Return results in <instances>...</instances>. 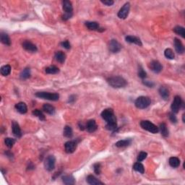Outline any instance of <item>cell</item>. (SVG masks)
I'll return each mask as SVG.
<instances>
[{
  "label": "cell",
  "instance_id": "6da1fadb",
  "mask_svg": "<svg viewBox=\"0 0 185 185\" xmlns=\"http://www.w3.org/2000/svg\"><path fill=\"white\" fill-rule=\"evenodd\" d=\"M101 117L106 121V128L108 130L114 131L117 128V117L111 109H106L101 113Z\"/></svg>",
  "mask_w": 185,
  "mask_h": 185
},
{
  "label": "cell",
  "instance_id": "7a4b0ae2",
  "mask_svg": "<svg viewBox=\"0 0 185 185\" xmlns=\"http://www.w3.org/2000/svg\"><path fill=\"white\" fill-rule=\"evenodd\" d=\"M107 82L112 88H124L127 85V82L124 78L120 76H114L108 78Z\"/></svg>",
  "mask_w": 185,
  "mask_h": 185
},
{
  "label": "cell",
  "instance_id": "3957f363",
  "mask_svg": "<svg viewBox=\"0 0 185 185\" xmlns=\"http://www.w3.org/2000/svg\"><path fill=\"white\" fill-rule=\"evenodd\" d=\"M151 103V100L148 96H140L135 102V106L138 109H145L148 108Z\"/></svg>",
  "mask_w": 185,
  "mask_h": 185
},
{
  "label": "cell",
  "instance_id": "277c9868",
  "mask_svg": "<svg viewBox=\"0 0 185 185\" xmlns=\"http://www.w3.org/2000/svg\"><path fill=\"white\" fill-rule=\"evenodd\" d=\"M36 96L38 98H40L53 101H57L59 98V95L56 93H52L49 92H38L36 93Z\"/></svg>",
  "mask_w": 185,
  "mask_h": 185
},
{
  "label": "cell",
  "instance_id": "5b68a950",
  "mask_svg": "<svg viewBox=\"0 0 185 185\" xmlns=\"http://www.w3.org/2000/svg\"><path fill=\"white\" fill-rule=\"evenodd\" d=\"M140 126L142 129L151 132V133L156 134L159 132L158 127H156L154 124L150 122V121H148V120H143V121H141Z\"/></svg>",
  "mask_w": 185,
  "mask_h": 185
},
{
  "label": "cell",
  "instance_id": "8992f818",
  "mask_svg": "<svg viewBox=\"0 0 185 185\" xmlns=\"http://www.w3.org/2000/svg\"><path fill=\"white\" fill-rule=\"evenodd\" d=\"M56 158L54 156H49L46 157L44 161V167L48 171H53L55 168Z\"/></svg>",
  "mask_w": 185,
  "mask_h": 185
},
{
  "label": "cell",
  "instance_id": "52a82bcc",
  "mask_svg": "<svg viewBox=\"0 0 185 185\" xmlns=\"http://www.w3.org/2000/svg\"><path fill=\"white\" fill-rule=\"evenodd\" d=\"M182 105V100L181 97L179 96H175L171 106L173 113H175V114L178 113Z\"/></svg>",
  "mask_w": 185,
  "mask_h": 185
},
{
  "label": "cell",
  "instance_id": "ba28073f",
  "mask_svg": "<svg viewBox=\"0 0 185 185\" xmlns=\"http://www.w3.org/2000/svg\"><path fill=\"white\" fill-rule=\"evenodd\" d=\"M130 10V4L129 2L126 3L123 5V7L120 9V10L118 13V17L120 19H126L128 16Z\"/></svg>",
  "mask_w": 185,
  "mask_h": 185
},
{
  "label": "cell",
  "instance_id": "9c48e42d",
  "mask_svg": "<svg viewBox=\"0 0 185 185\" xmlns=\"http://www.w3.org/2000/svg\"><path fill=\"white\" fill-rule=\"evenodd\" d=\"M109 51L112 53H118L121 51V45L115 39H112L109 42Z\"/></svg>",
  "mask_w": 185,
  "mask_h": 185
},
{
  "label": "cell",
  "instance_id": "30bf717a",
  "mask_svg": "<svg viewBox=\"0 0 185 185\" xmlns=\"http://www.w3.org/2000/svg\"><path fill=\"white\" fill-rule=\"evenodd\" d=\"M149 67L155 73H160L162 71V70H163V67H162L161 64L158 61H157V60L152 61L150 63Z\"/></svg>",
  "mask_w": 185,
  "mask_h": 185
},
{
  "label": "cell",
  "instance_id": "8fae6325",
  "mask_svg": "<svg viewBox=\"0 0 185 185\" xmlns=\"http://www.w3.org/2000/svg\"><path fill=\"white\" fill-rule=\"evenodd\" d=\"M22 46V48L26 51H28V52H36L38 50L37 46L35 44H34L32 42L29 41V40H25V41H23Z\"/></svg>",
  "mask_w": 185,
  "mask_h": 185
},
{
  "label": "cell",
  "instance_id": "7c38bea8",
  "mask_svg": "<svg viewBox=\"0 0 185 185\" xmlns=\"http://www.w3.org/2000/svg\"><path fill=\"white\" fill-rule=\"evenodd\" d=\"M77 148V142L75 141L70 140L66 142L64 144V149H65L66 153H74L75 150Z\"/></svg>",
  "mask_w": 185,
  "mask_h": 185
},
{
  "label": "cell",
  "instance_id": "4fadbf2b",
  "mask_svg": "<svg viewBox=\"0 0 185 185\" xmlns=\"http://www.w3.org/2000/svg\"><path fill=\"white\" fill-rule=\"evenodd\" d=\"M62 8H63V10L64 11V14L73 15V4H72L71 1H68V0H64V1H63Z\"/></svg>",
  "mask_w": 185,
  "mask_h": 185
},
{
  "label": "cell",
  "instance_id": "5bb4252c",
  "mask_svg": "<svg viewBox=\"0 0 185 185\" xmlns=\"http://www.w3.org/2000/svg\"><path fill=\"white\" fill-rule=\"evenodd\" d=\"M174 48H175L176 52H177L179 54H182L184 52V45L182 44L181 40L177 38H175L174 40Z\"/></svg>",
  "mask_w": 185,
  "mask_h": 185
},
{
  "label": "cell",
  "instance_id": "9a60e30c",
  "mask_svg": "<svg viewBox=\"0 0 185 185\" xmlns=\"http://www.w3.org/2000/svg\"><path fill=\"white\" fill-rule=\"evenodd\" d=\"M85 129L88 132H94L98 129V125L94 119H91L85 124Z\"/></svg>",
  "mask_w": 185,
  "mask_h": 185
},
{
  "label": "cell",
  "instance_id": "2e32d148",
  "mask_svg": "<svg viewBox=\"0 0 185 185\" xmlns=\"http://www.w3.org/2000/svg\"><path fill=\"white\" fill-rule=\"evenodd\" d=\"M125 40L126 41L130 43H134V44H136L139 46H142V41L138 37L134 36H127L125 38Z\"/></svg>",
  "mask_w": 185,
  "mask_h": 185
},
{
  "label": "cell",
  "instance_id": "e0dca14e",
  "mask_svg": "<svg viewBox=\"0 0 185 185\" xmlns=\"http://www.w3.org/2000/svg\"><path fill=\"white\" fill-rule=\"evenodd\" d=\"M12 130H13V133L17 138H21L22 136V132L20 127L19 124L16 121H13L12 124Z\"/></svg>",
  "mask_w": 185,
  "mask_h": 185
},
{
  "label": "cell",
  "instance_id": "ac0fdd59",
  "mask_svg": "<svg viewBox=\"0 0 185 185\" xmlns=\"http://www.w3.org/2000/svg\"><path fill=\"white\" fill-rule=\"evenodd\" d=\"M15 109L19 113L22 114H25L28 111V107H27L26 104L23 102H19L17 104H15Z\"/></svg>",
  "mask_w": 185,
  "mask_h": 185
},
{
  "label": "cell",
  "instance_id": "d6986e66",
  "mask_svg": "<svg viewBox=\"0 0 185 185\" xmlns=\"http://www.w3.org/2000/svg\"><path fill=\"white\" fill-rule=\"evenodd\" d=\"M158 92L161 97L163 100H168V98H169V91H168V90L167 89L166 87H161L158 90Z\"/></svg>",
  "mask_w": 185,
  "mask_h": 185
},
{
  "label": "cell",
  "instance_id": "ffe728a7",
  "mask_svg": "<svg viewBox=\"0 0 185 185\" xmlns=\"http://www.w3.org/2000/svg\"><path fill=\"white\" fill-rule=\"evenodd\" d=\"M0 40L2 43H4V45H7V46H10L11 45V40H10V38L5 33L1 32L0 34Z\"/></svg>",
  "mask_w": 185,
  "mask_h": 185
},
{
  "label": "cell",
  "instance_id": "44dd1931",
  "mask_svg": "<svg viewBox=\"0 0 185 185\" xmlns=\"http://www.w3.org/2000/svg\"><path fill=\"white\" fill-rule=\"evenodd\" d=\"M62 182L64 184L73 185L75 183V179L73 176L65 175L62 177Z\"/></svg>",
  "mask_w": 185,
  "mask_h": 185
},
{
  "label": "cell",
  "instance_id": "7402d4cb",
  "mask_svg": "<svg viewBox=\"0 0 185 185\" xmlns=\"http://www.w3.org/2000/svg\"><path fill=\"white\" fill-rule=\"evenodd\" d=\"M87 182L91 185H98V184H103V182H101V181H99L97 178L94 177L93 175H89L87 177L86 179Z\"/></svg>",
  "mask_w": 185,
  "mask_h": 185
},
{
  "label": "cell",
  "instance_id": "603a6c76",
  "mask_svg": "<svg viewBox=\"0 0 185 185\" xmlns=\"http://www.w3.org/2000/svg\"><path fill=\"white\" fill-rule=\"evenodd\" d=\"M54 58H55V59L57 60V61H58V62L61 63V64H63V63L65 61L66 55H65V54L64 53V52L59 51V52H56Z\"/></svg>",
  "mask_w": 185,
  "mask_h": 185
},
{
  "label": "cell",
  "instance_id": "cb8c5ba5",
  "mask_svg": "<svg viewBox=\"0 0 185 185\" xmlns=\"http://www.w3.org/2000/svg\"><path fill=\"white\" fill-rule=\"evenodd\" d=\"M132 143V140L131 139H126L119 140L117 142H116L115 145L117 148H124V147L129 146Z\"/></svg>",
  "mask_w": 185,
  "mask_h": 185
},
{
  "label": "cell",
  "instance_id": "d4e9b609",
  "mask_svg": "<svg viewBox=\"0 0 185 185\" xmlns=\"http://www.w3.org/2000/svg\"><path fill=\"white\" fill-rule=\"evenodd\" d=\"M43 110L46 114H50V115H53L55 113V108L52 105L49 104V103H45L43 106Z\"/></svg>",
  "mask_w": 185,
  "mask_h": 185
},
{
  "label": "cell",
  "instance_id": "484cf974",
  "mask_svg": "<svg viewBox=\"0 0 185 185\" xmlns=\"http://www.w3.org/2000/svg\"><path fill=\"white\" fill-rule=\"evenodd\" d=\"M85 26L91 31H98L100 27H99V24L97 22H85Z\"/></svg>",
  "mask_w": 185,
  "mask_h": 185
},
{
  "label": "cell",
  "instance_id": "4316f807",
  "mask_svg": "<svg viewBox=\"0 0 185 185\" xmlns=\"http://www.w3.org/2000/svg\"><path fill=\"white\" fill-rule=\"evenodd\" d=\"M168 163L172 168H177L180 165V160L177 157H171L168 160Z\"/></svg>",
  "mask_w": 185,
  "mask_h": 185
},
{
  "label": "cell",
  "instance_id": "83f0119b",
  "mask_svg": "<svg viewBox=\"0 0 185 185\" xmlns=\"http://www.w3.org/2000/svg\"><path fill=\"white\" fill-rule=\"evenodd\" d=\"M63 135L65 138H72L73 136V131L71 127L70 126H65L63 131Z\"/></svg>",
  "mask_w": 185,
  "mask_h": 185
},
{
  "label": "cell",
  "instance_id": "f1b7e54d",
  "mask_svg": "<svg viewBox=\"0 0 185 185\" xmlns=\"http://www.w3.org/2000/svg\"><path fill=\"white\" fill-rule=\"evenodd\" d=\"M31 77V69L29 67H26L22 71L20 74L21 80H27Z\"/></svg>",
  "mask_w": 185,
  "mask_h": 185
},
{
  "label": "cell",
  "instance_id": "f546056e",
  "mask_svg": "<svg viewBox=\"0 0 185 185\" xmlns=\"http://www.w3.org/2000/svg\"><path fill=\"white\" fill-rule=\"evenodd\" d=\"M159 130L161 131V133L163 135L164 138H167L168 136V127H167L166 124L165 123H162L160 124V127H159Z\"/></svg>",
  "mask_w": 185,
  "mask_h": 185
},
{
  "label": "cell",
  "instance_id": "4dcf8cb0",
  "mask_svg": "<svg viewBox=\"0 0 185 185\" xmlns=\"http://www.w3.org/2000/svg\"><path fill=\"white\" fill-rule=\"evenodd\" d=\"M45 71H46V73H47V74L54 75L59 73V69L57 67H56V66H50V67H46Z\"/></svg>",
  "mask_w": 185,
  "mask_h": 185
},
{
  "label": "cell",
  "instance_id": "1f68e13d",
  "mask_svg": "<svg viewBox=\"0 0 185 185\" xmlns=\"http://www.w3.org/2000/svg\"><path fill=\"white\" fill-rule=\"evenodd\" d=\"M133 169L135 171H138V172L140 173V174H144L145 172V168H144V166L140 162H137L134 164L133 166Z\"/></svg>",
  "mask_w": 185,
  "mask_h": 185
},
{
  "label": "cell",
  "instance_id": "d6a6232c",
  "mask_svg": "<svg viewBox=\"0 0 185 185\" xmlns=\"http://www.w3.org/2000/svg\"><path fill=\"white\" fill-rule=\"evenodd\" d=\"M11 73V67L9 64L4 65L1 68V74L3 76H8Z\"/></svg>",
  "mask_w": 185,
  "mask_h": 185
},
{
  "label": "cell",
  "instance_id": "836d02e7",
  "mask_svg": "<svg viewBox=\"0 0 185 185\" xmlns=\"http://www.w3.org/2000/svg\"><path fill=\"white\" fill-rule=\"evenodd\" d=\"M32 114L33 115L38 117L39 119L42 120V121H44V120L46 119V117H45L44 114H43V112H42L41 111L39 110V109H35V110H34L33 111Z\"/></svg>",
  "mask_w": 185,
  "mask_h": 185
},
{
  "label": "cell",
  "instance_id": "e575fe53",
  "mask_svg": "<svg viewBox=\"0 0 185 185\" xmlns=\"http://www.w3.org/2000/svg\"><path fill=\"white\" fill-rule=\"evenodd\" d=\"M174 31L178 35H180L182 38L185 37V31L184 28L182 26H176L174 28Z\"/></svg>",
  "mask_w": 185,
  "mask_h": 185
},
{
  "label": "cell",
  "instance_id": "d590c367",
  "mask_svg": "<svg viewBox=\"0 0 185 185\" xmlns=\"http://www.w3.org/2000/svg\"><path fill=\"white\" fill-rule=\"evenodd\" d=\"M4 143H5L6 146L9 148H12L13 147V145L15 143V140L13 139V138H7L4 140Z\"/></svg>",
  "mask_w": 185,
  "mask_h": 185
},
{
  "label": "cell",
  "instance_id": "8d00e7d4",
  "mask_svg": "<svg viewBox=\"0 0 185 185\" xmlns=\"http://www.w3.org/2000/svg\"><path fill=\"white\" fill-rule=\"evenodd\" d=\"M164 56L168 59H174L175 55H174V52L171 49H166L164 52Z\"/></svg>",
  "mask_w": 185,
  "mask_h": 185
},
{
  "label": "cell",
  "instance_id": "74e56055",
  "mask_svg": "<svg viewBox=\"0 0 185 185\" xmlns=\"http://www.w3.org/2000/svg\"><path fill=\"white\" fill-rule=\"evenodd\" d=\"M138 76H139L141 79H145V78L147 77L146 72L142 69V67H140L139 70H138Z\"/></svg>",
  "mask_w": 185,
  "mask_h": 185
},
{
  "label": "cell",
  "instance_id": "f35d334b",
  "mask_svg": "<svg viewBox=\"0 0 185 185\" xmlns=\"http://www.w3.org/2000/svg\"><path fill=\"white\" fill-rule=\"evenodd\" d=\"M147 156H148L147 153H145V152H143V151L140 152V153H139V155L138 156V162L142 161H144L145 158H146Z\"/></svg>",
  "mask_w": 185,
  "mask_h": 185
},
{
  "label": "cell",
  "instance_id": "ab89813d",
  "mask_svg": "<svg viewBox=\"0 0 185 185\" xmlns=\"http://www.w3.org/2000/svg\"><path fill=\"white\" fill-rule=\"evenodd\" d=\"M93 170H94V172L96 174H100L101 172V166L100 163H95L93 165Z\"/></svg>",
  "mask_w": 185,
  "mask_h": 185
},
{
  "label": "cell",
  "instance_id": "60d3db41",
  "mask_svg": "<svg viewBox=\"0 0 185 185\" xmlns=\"http://www.w3.org/2000/svg\"><path fill=\"white\" fill-rule=\"evenodd\" d=\"M168 118H169L170 121L172 123H174V124H176L177 122V118L174 113H169L168 114Z\"/></svg>",
  "mask_w": 185,
  "mask_h": 185
},
{
  "label": "cell",
  "instance_id": "b9f144b4",
  "mask_svg": "<svg viewBox=\"0 0 185 185\" xmlns=\"http://www.w3.org/2000/svg\"><path fill=\"white\" fill-rule=\"evenodd\" d=\"M61 45L62 47H64V49H70L71 48V46H70V43L68 40H64V41L61 42Z\"/></svg>",
  "mask_w": 185,
  "mask_h": 185
},
{
  "label": "cell",
  "instance_id": "7bdbcfd3",
  "mask_svg": "<svg viewBox=\"0 0 185 185\" xmlns=\"http://www.w3.org/2000/svg\"><path fill=\"white\" fill-rule=\"evenodd\" d=\"M143 84L145 85H146L147 87H148V88H153V87L155 85V83L153 82H152V81L144 80L143 81Z\"/></svg>",
  "mask_w": 185,
  "mask_h": 185
},
{
  "label": "cell",
  "instance_id": "ee69618b",
  "mask_svg": "<svg viewBox=\"0 0 185 185\" xmlns=\"http://www.w3.org/2000/svg\"><path fill=\"white\" fill-rule=\"evenodd\" d=\"M101 2L106 6H111L114 4V1L112 0H106V1H101Z\"/></svg>",
  "mask_w": 185,
  "mask_h": 185
},
{
  "label": "cell",
  "instance_id": "f6af8a7d",
  "mask_svg": "<svg viewBox=\"0 0 185 185\" xmlns=\"http://www.w3.org/2000/svg\"><path fill=\"white\" fill-rule=\"evenodd\" d=\"M75 100H76V96H75V95H72V96H70V97H69V101L68 102L69 103H74V102L75 101Z\"/></svg>",
  "mask_w": 185,
  "mask_h": 185
},
{
  "label": "cell",
  "instance_id": "bcb514c9",
  "mask_svg": "<svg viewBox=\"0 0 185 185\" xmlns=\"http://www.w3.org/2000/svg\"><path fill=\"white\" fill-rule=\"evenodd\" d=\"M78 125H79L80 130H85V125H83V124H82V122H80Z\"/></svg>",
  "mask_w": 185,
  "mask_h": 185
},
{
  "label": "cell",
  "instance_id": "7dc6e473",
  "mask_svg": "<svg viewBox=\"0 0 185 185\" xmlns=\"http://www.w3.org/2000/svg\"><path fill=\"white\" fill-rule=\"evenodd\" d=\"M184 114H183V117H182V119H183V122H185V121H184Z\"/></svg>",
  "mask_w": 185,
  "mask_h": 185
}]
</instances>
